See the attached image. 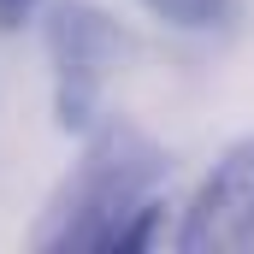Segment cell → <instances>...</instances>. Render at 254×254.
Returning <instances> with one entry per match:
<instances>
[{
    "label": "cell",
    "mask_w": 254,
    "mask_h": 254,
    "mask_svg": "<svg viewBox=\"0 0 254 254\" xmlns=\"http://www.w3.org/2000/svg\"><path fill=\"white\" fill-rule=\"evenodd\" d=\"M172 154L125 119H101L83 136V160L48 195L30 249L42 254H142L160 243V219L172 207Z\"/></svg>",
    "instance_id": "cell-1"
},
{
    "label": "cell",
    "mask_w": 254,
    "mask_h": 254,
    "mask_svg": "<svg viewBox=\"0 0 254 254\" xmlns=\"http://www.w3.org/2000/svg\"><path fill=\"white\" fill-rule=\"evenodd\" d=\"M42 48H48V83H54V125L89 136L107 119V89L130 54V30L95 0H48Z\"/></svg>",
    "instance_id": "cell-2"
},
{
    "label": "cell",
    "mask_w": 254,
    "mask_h": 254,
    "mask_svg": "<svg viewBox=\"0 0 254 254\" xmlns=\"http://www.w3.org/2000/svg\"><path fill=\"white\" fill-rule=\"evenodd\" d=\"M172 243L184 254H243V249H254V136H237L213 160V172L195 184Z\"/></svg>",
    "instance_id": "cell-3"
},
{
    "label": "cell",
    "mask_w": 254,
    "mask_h": 254,
    "mask_svg": "<svg viewBox=\"0 0 254 254\" xmlns=\"http://www.w3.org/2000/svg\"><path fill=\"white\" fill-rule=\"evenodd\" d=\"M142 6L172 30H219L231 18V0H142Z\"/></svg>",
    "instance_id": "cell-4"
},
{
    "label": "cell",
    "mask_w": 254,
    "mask_h": 254,
    "mask_svg": "<svg viewBox=\"0 0 254 254\" xmlns=\"http://www.w3.org/2000/svg\"><path fill=\"white\" fill-rule=\"evenodd\" d=\"M48 12V0H0V36H12V30H24V24H36Z\"/></svg>",
    "instance_id": "cell-5"
}]
</instances>
